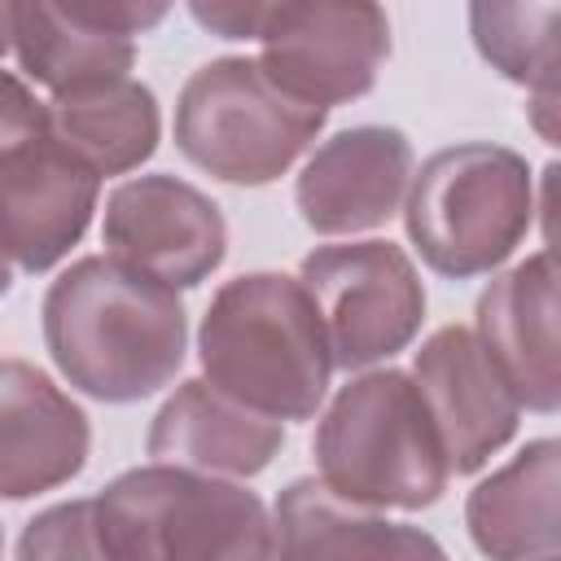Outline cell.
<instances>
[{
	"label": "cell",
	"instance_id": "obj_1",
	"mask_svg": "<svg viewBox=\"0 0 561 561\" xmlns=\"http://www.w3.org/2000/svg\"><path fill=\"white\" fill-rule=\"evenodd\" d=\"M44 342L70 386L101 403H136L184 364L188 320L171 285L92 254L48 285Z\"/></svg>",
	"mask_w": 561,
	"mask_h": 561
},
{
	"label": "cell",
	"instance_id": "obj_2",
	"mask_svg": "<svg viewBox=\"0 0 561 561\" xmlns=\"http://www.w3.org/2000/svg\"><path fill=\"white\" fill-rule=\"evenodd\" d=\"M197 355L206 381L276 421L311 416L333 373V355L302 280L280 272L228 280L202 316Z\"/></svg>",
	"mask_w": 561,
	"mask_h": 561
},
{
	"label": "cell",
	"instance_id": "obj_3",
	"mask_svg": "<svg viewBox=\"0 0 561 561\" xmlns=\"http://www.w3.org/2000/svg\"><path fill=\"white\" fill-rule=\"evenodd\" d=\"M96 557L219 561L272 557V522L254 491L184 465H145L88 500Z\"/></svg>",
	"mask_w": 561,
	"mask_h": 561
},
{
	"label": "cell",
	"instance_id": "obj_4",
	"mask_svg": "<svg viewBox=\"0 0 561 561\" xmlns=\"http://www.w3.org/2000/svg\"><path fill=\"white\" fill-rule=\"evenodd\" d=\"M320 478L368 508H425L447 486V456L416 381L377 368L346 381L316 430Z\"/></svg>",
	"mask_w": 561,
	"mask_h": 561
},
{
	"label": "cell",
	"instance_id": "obj_5",
	"mask_svg": "<svg viewBox=\"0 0 561 561\" xmlns=\"http://www.w3.org/2000/svg\"><path fill=\"white\" fill-rule=\"evenodd\" d=\"M408 237L451 280L500 267L535 219V184L522 153L486 140L438 149L408 180Z\"/></svg>",
	"mask_w": 561,
	"mask_h": 561
},
{
	"label": "cell",
	"instance_id": "obj_6",
	"mask_svg": "<svg viewBox=\"0 0 561 561\" xmlns=\"http://www.w3.org/2000/svg\"><path fill=\"white\" fill-rule=\"evenodd\" d=\"M324 127V105L285 92L263 61L219 57L184 83L175 101L180 153L228 184H267Z\"/></svg>",
	"mask_w": 561,
	"mask_h": 561
},
{
	"label": "cell",
	"instance_id": "obj_7",
	"mask_svg": "<svg viewBox=\"0 0 561 561\" xmlns=\"http://www.w3.org/2000/svg\"><path fill=\"white\" fill-rule=\"evenodd\" d=\"M298 280L320 316L333 368H368L390 359L425 320L416 267L390 241L320 245L302 259Z\"/></svg>",
	"mask_w": 561,
	"mask_h": 561
},
{
	"label": "cell",
	"instance_id": "obj_8",
	"mask_svg": "<svg viewBox=\"0 0 561 561\" xmlns=\"http://www.w3.org/2000/svg\"><path fill=\"white\" fill-rule=\"evenodd\" d=\"M263 39V70L311 105L355 101L390 57V22L377 0H289Z\"/></svg>",
	"mask_w": 561,
	"mask_h": 561
},
{
	"label": "cell",
	"instance_id": "obj_9",
	"mask_svg": "<svg viewBox=\"0 0 561 561\" xmlns=\"http://www.w3.org/2000/svg\"><path fill=\"white\" fill-rule=\"evenodd\" d=\"M105 245L136 272L188 289L202 285L228 250L219 206L175 175H140L105 202Z\"/></svg>",
	"mask_w": 561,
	"mask_h": 561
},
{
	"label": "cell",
	"instance_id": "obj_10",
	"mask_svg": "<svg viewBox=\"0 0 561 561\" xmlns=\"http://www.w3.org/2000/svg\"><path fill=\"white\" fill-rule=\"evenodd\" d=\"M96 184L101 175L48 131L0 153V254L26 272L66 259L96 210Z\"/></svg>",
	"mask_w": 561,
	"mask_h": 561
},
{
	"label": "cell",
	"instance_id": "obj_11",
	"mask_svg": "<svg viewBox=\"0 0 561 561\" xmlns=\"http://www.w3.org/2000/svg\"><path fill=\"white\" fill-rule=\"evenodd\" d=\"M412 381L425 399V412L438 430L451 473L482 469L517 430L522 403L508 381L482 351L478 333L465 324L438 329L412 364Z\"/></svg>",
	"mask_w": 561,
	"mask_h": 561
},
{
	"label": "cell",
	"instance_id": "obj_12",
	"mask_svg": "<svg viewBox=\"0 0 561 561\" xmlns=\"http://www.w3.org/2000/svg\"><path fill=\"white\" fill-rule=\"evenodd\" d=\"M412 180V145L394 127H346L298 175V210L324 237L386 224Z\"/></svg>",
	"mask_w": 561,
	"mask_h": 561
},
{
	"label": "cell",
	"instance_id": "obj_13",
	"mask_svg": "<svg viewBox=\"0 0 561 561\" xmlns=\"http://www.w3.org/2000/svg\"><path fill=\"white\" fill-rule=\"evenodd\" d=\"M478 342L508 381L513 399L530 412H557V259L530 254L495 276L478 298Z\"/></svg>",
	"mask_w": 561,
	"mask_h": 561
},
{
	"label": "cell",
	"instance_id": "obj_14",
	"mask_svg": "<svg viewBox=\"0 0 561 561\" xmlns=\"http://www.w3.org/2000/svg\"><path fill=\"white\" fill-rule=\"evenodd\" d=\"M88 416L48 373L0 359V495L26 500L70 482L88 460Z\"/></svg>",
	"mask_w": 561,
	"mask_h": 561
},
{
	"label": "cell",
	"instance_id": "obj_15",
	"mask_svg": "<svg viewBox=\"0 0 561 561\" xmlns=\"http://www.w3.org/2000/svg\"><path fill=\"white\" fill-rule=\"evenodd\" d=\"M276 416L241 403L215 381H184L149 425V456L202 473H259L280 451Z\"/></svg>",
	"mask_w": 561,
	"mask_h": 561
},
{
	"label": "cell",
	"instance_id": "obj_16",
	"mask_svg": "<svg viewBox=\"0 0 561 561\" xmlns=\"http://www.w3.org/2000/svg\"><path fill=\"white\" fill-rule=\"evenodd\" d=\"M561 443L539 438L513 465L491 473L469 491L465 522L478 552L517 561V557H552L561 552Z\"/></svg>",
	"mask_w": 561,
	"mask_h": 561
},
{
	"label": "cell",
	"instance_id": "obj_17",
	"mask_svg": "<svg viewBox=\"0 0 561 561\" xmlns=\"http://www.w3.org/2000/svg\"><path fill=\"white\" fill-rule=\"evenodd\" d=\"M272 552L289 561L311 557H438L443 548L399 522H386L377 508L337 495L324 478H298L276 495Z\"/></svg>",
	"mask_w": 561,
	"mask_h": 561
},
{
	"label": "cell",
	"instance_id": "obj_18",
	"mask_svg": "<svg viewBox=\"0 0 561 561\" xmlns=\"http://www.w3.org/2000/svg\"><path fill=\"white\" fill-rule=\"evenodd\" d=\"M44 114L48 136H57L96 175H123L158 149V101L127 75L75 92H53Z\"/></svg>",
	"mask_w": 561,
	"mask_h": 561
},
{
	"label": "cell",
	"instance_id": "obj_19",
	"mask_svg": "<svg viewBox=\"0 0 561 561\" xmlns=\"http://www.w3.org/2000/svg\"><path fill=\"white\" fill-rule=\"evenodd\" d=\"M13 57L48 92L123 79L136 61L131 39L75 22L57 0H13Z\"/></svg>",
	"mask_w": 561,
	"mask_h": 561
},
{
	"label": "cell",
	"instance_id": "obj_20",
	"mask_svg": "<svg viewBox=\"0 0 561 561\" xmlns=\"http://www.w3.org/2000/svg\"><path fill=\"white\" fill-rule=\"evenodd\" d=\"M478 53L535 96H557V0H469Z\"/></svg>",
	"mask_w": 561,
	"mask_h": 561
},
{
	"label": "cell",
	"instance_id": "obj_21",
	"mask_svg": "<svg viewBox=\"0 0 561 561\" xmlns=\"http://www.w3.org/2000/svg\"><path fill=\"white\" fill-rule=\"evenodd\" d=\"M22 557H96V539H92V513L88 500L48 508L44 517H35L22 535Z\"/></svg>",
	"mask_w": 561,
	"mask_h": 561
},
{
	"label": "cell",
	"instance_id": "obj_22",
	"mask_svg": "<svg viewBox=\"0 0 561 561\" xmlns=\"http://www.w3.org/2000/svg\"><path fill=\"white\" fill-rule=\"evenodd\" d=\"M57 4L75 22H83L92 31L123 35V39L153 31L167 18V9H171V0H57Z\"/></svg>",
	"mask_w": 561,
	"mask_h": 561
},
{
	"label": "cell",
	"instance_id": "obj_23",
	"mask_svg": "<svg viewBox=\"0 0 561 561\" xmlns=\"http://www.w3.org/2000/svg\"><path fill=\"white\" fill-rule=\"evenodd\" d=\"M289 0H188L197 26L219 39H259Z\"/></svg>",
	"mask_w": 561,
	"mask_h": 561
},
{
	"label": "cell",
	"instance_id": "obj_24",
	"mask_svg": "<svg viewBox=\"0 0 561 561\" xmlns=\"http://www.w3.org/2000/svg\"><path fill=\"white\" fill-rule=\"evenodd\" d=\"M39 131H48L44 101H35V92L18 75L0 70V153L18 149L22 140H31Z\"/></svg>",
	"mask_w": 561,
	"mask_h": 561
},
{
	"label": "cell",
	"instance_id": "obj_25",
	"mask_svg": "<svg viewBox=\"0 0 561 561\" xmlns=\"http://www.w3.org/2000/svg\"><path fill=\"white\" fill-rule=\"evenodd\" d=\"M13 57V0H0V61Z\"/></svg>",
	"mask_w": 561,
	"mask_h": 561
},
{
	"label": "cell",
	"instance_id": "obj_26",
	"mask_svg": "<svg viewBox=\"0 0 561 561\" xmlns=\"http://www.w3.org/2000/svg\"><path fill=\"white\" fill-rule=\"evenodd\" d=\"M9 285H13V267H9V259L0 254V294H9Z\"/></svg>",
	"mask_w": 561,
	"mask_h": 561
}]
</instances>
